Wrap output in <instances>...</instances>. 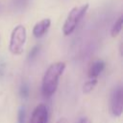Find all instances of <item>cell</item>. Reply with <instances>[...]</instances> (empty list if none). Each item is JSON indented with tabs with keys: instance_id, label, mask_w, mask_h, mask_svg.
I'll return each mask as SVG.
<instances>
[{
	"instance_id": "1",
	"label": "cell",
	"mask_w": 123,
	"mask_h": 123,
	"mask_svg": "<svg viewBox=\"0 0 123 123\" xmlns=\"http://www.w3.org/2000/svg\"><path fill=\"white\" fill-rule=\"evenodd\" d=\"M65 69V63L62 62H58L52 63L45 71L42 78L41 91L43 96L50 97L55 93L59 85V78L62 76Z\"/></svg>"
},
{
	"instance_id": "2",
	"label": "cell",
	"mask_w": 123,
	"mask_h": 123,
	"mask_svg": "<svg viewBox=\"0 0 123 123\" xmlns=\"http://www.w3.org/2000/svg\"><path fill=\"white\" fill-rule=\"evenodd\" d=\"M87 9H88V4H85L79 7H74L69 12L62 26V32L64 36H69L73 33L78 23L81 21L83 16L86 14Z\"/></svg>"
},
{
	"instance_id": "3",
	"label": "cell",
	"mask_w": 123,
	"mask_h": 123,
	"mask_svg": "<svg viewBox=\"0 0 123 123\" xmlns=\"http://www.w3.org/2000/svg\"><path fill=\"white\" fill-rule=\"evenodd\" d=\"M27 32L23 25H17L13 28L9 43V50L13 55H20L23 52L24 45L26 42Z\"/></svg>"
},
{
	"instance_id": "4",
	"label": "cell",
	"mask_w": 123,
	"mask_h": 123,
	"mask_svg": "<svg viewBox=\"0 0 123 123\" xmlns=\"http://www.w3.org/2000/svg\"><path fill=\"white\" fill-rule=\"evenodd\" d=\"M123 111V90L121 86L113 89L111 95V111L114 116H120Z\"/></svg>"
},
{
	"instance_id": "5",
	"label": "cell",
	"mask_w": 123,
	"mask_h": 123,
	"mask_svg": "<svg viewBox=\"0 0 123 123\" xmlns=\"http://www.w3.org/2000/svg\"><path fill=\"white\" fill-rule=\"evenodd\" d=\"M48 111L44 104H38L33 111L30 123H47Z\"/></svg>"
},
{
	"instance_id": "6",
	"label": "cell",
	"mask_w": 123,
	"mask_h": 123,
	"mask_svg": "<svg viewBox=\"0 0 123 123\" xmlns=\"http://www.w3.org/2000/svg\"><path fill=\"white\" fill-rule=\"evenodd\" d=\"M51 25V20L49 18H44L37 22L34 28H33V35L35 37L39 38L45 35V33L48 31L49 27Z\"/></svg>"
},
{
	"instance_id": "7",
	"label": "cell",
	"mask_w": 123,
	"mask_h": 123,
	"mask_svg": "<svg viewBox=\"0 0 123 123\" xmlns=\"http://www.w3.org/2000/svg\"><path fill=\"white\" fill-rule=\"evenodd\" d=\"M105 68V62L103 61H96L94 62L89 69H88V77L89 79H92V78H96Z\"/></svg>"
},
{
	"instance_id": "8",
	"label": "cell",
	"mask_w": 123,
	"mask_h": 123,
	"mask_svg": "<svg viewBox=\"0 0 123 123\" xmlns=\"http://www.w3.org/2000/svg\"><path fill=\"white\" fill-rule=\"evenodd\" d=\"M122 26H123V16H119L118 19L112 25L111 30V35L112 37H115L119 35V33L122 30Z\"/></svg>"
},
{
	"instance_id": "9",
	"label": "cell",
	"mask_w": 123,
	"mask_h": 123,
	"mask_svg": "<svg viewBox=\"0 0 123 123\" xmlns=\"http://www.w3.org/2000/svg\"><path fill=\"white\" fill-rule=\"evenodd\" d=\"M96 85H97V79H96V78L89 79L88 81H86V82L84 84L83 91H84L85 93H89V92L95 87Z\"/></svg>"
},
{
	"instance_id": "10",
	"label": "cell",
	"mask_w": 123,
	"mask_h": 123,
	"mask_svg": "<svg viewBox=\"0 0 123 123\" xmlns=\"http://www.w3.org/2000/svg\"><path fill=\"white\" fill-rule=\"evenodd\" d=\"M17 123H25V108L20 107L17 113Z\"/></svg>"
},
{
	"instance_id": "11",
	"label": "cell",
	"mask_w": 123,
	"mask_h": 123,
	"mask_svg": "<svg viewBox=\"0 0 123 123\" xmlns=\"http://www.w3.org/2000/svg\"><path fill=\"white\" fill-rule=\"evenodd\" d=\"M19 92H20V96L22 98H27L28 95H29V86H28V85L27 84H22Z\"/></svg>"
},
{
	"instance_id": "12",
	"label": "cell",
	"mask_w": 123,
	"mask_h": 123,
	"mask_svg": "<svg viewBox=\"0 0 123 123\" xmlns=\"http://www.w3.org/2000/svg\"><path fill=\"white\" fill-rule=\"evenodd\" d=\"M38 51H39V45H36V46H34V47L32 48V50L30 51L29 55H28V60H29V61L34 60V59L36 58V56L37 55Z\"/></svg>"
},
{
	"instance_id": "13",
	"label": "cell",
	"mask_w": 123,
	"mask_h": 123,
	"mask_svg": "<svg viewBox=\"0 0 123 123\" xmlns=\"http://www.w3.org/2000/svg\"><path fill=\"white\" fill-rule=\"evenodd\" d=\"M56 123H67V121H66V119H64V118H61L59 121H57Z\"/></svg>"
},
{
	"instance_id": "14",
	"label": "cell",
	"mask_w": 123,
	"mask_h": 123,
	"mask_svg": "<svg viewBox=\"0 0 123 123\" xmlns=\"http://www.w3.org/2000/svg\"><path fill=\"white\" fill-rule=\"evenodd\" d=\"M79 123H88V121H87L86 118H82V119L79 121Z\"/></svg>"
}]
</instances>
